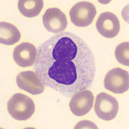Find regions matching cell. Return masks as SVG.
<instances>
[{"instance_id":"cell-1","label":"cell","mask_w":129,"mask_h":129,"mask_svg":"<svg viewBox=\"0 0 129 129\" xmlns=\"http://www.w3.org/2000/svg\"><path fill=\"white\" fill-rule=\"evenodd\" d=\"M93 53L79 37L55 35L39 46L35 70L46 86L70 96L91 87L95 73Z\"/></svg>"},{"instance_id":"cell-2","label":"cell","mask_w":129,"mask_h":129,"mask_svg":"<svg viewBox=\"0 0 129 129\" xmlns=\"http://www.w3.org/2000/svg\"><path fill=\"white\" fill-rule=\"evenodd\" d=\"M7 109L14 119L25 120L34 114L35 106L33 100L27 95L18 93L13 95L8 101Z\"/></svg>"},{"instance_id":"cell-3","label":"cell","mask_w":129,"mask_h":129,"mask_svg":"<svg viewBox=\"0 0 129 129\" xmlns=\"http://www.w3.org/2000/svg\"><path fill=\"white\" fill-rule=\"evenodd\" d=\"M95 112L98 117L109 121L116 117L119 109L118 102L114 97L102 92L97 95L95 102Z\"/></svg>"},{"instance_id":"cell-4","label":"cell","mask_w":129,"mask_h":129,"mask_svg":"<svg viewBox=\"0 0 129 129\" xmlns=\"http://www.w3.org/2000/svg\"><path fill=\"white\" fill-rule=\"evenodd\" d=\"M71 22L78 27H86L93 22L96 14L95 7L91 3L81 2L74 5L70 11Z\"/></svg>"},{"instance_id":"cell-5","label":"cell","mask_w":129,"mask_h":129,"mask_svg":"<svg viewBox=\"0 0 129 129\" xmlns=\"http://www.w3.org/2000/svg\"><path fill=\"white\" fill-rule=\"evenodd\" d=\"M105 88L114 93L122 94L129 88L128 73L121 68H114L109 71L104 79Z\"/></svg>"},{"instance_id":"cell-6","label":"cell","mask_w":129,"mask_h":129,"mask_svg":"<svg viewBox=\"0 0 129 129\" xmlns=\"http://www.w3.org/2000/svg\"><path fill=\"white\" fill-rule=\"evenodd\" d=\"M94 96L91 91L83 89L74 94L69 103L72 112L77 116H84L93 107Z\"/></svg>"},{"instance_id":"cell-7","label":"cell","mask_w":129,"mask_h":129,"mask_svg":"<svg viewBox=\"0 0 129 129\" xmlns=\"http://www.w3.org/2000/svg\"><path fill=\"white\" fill-rule=\"evenodd\" d=\"M16 82L21 89L33 95L42 93L45 90V84L37 74L32 71L20 73L17 76Z\"/></svg>"},{"instance_id":"cell-8","label":"cell","mask_w":129,"mask_h":129,"mask_svg":"<svg viewBox=\"0 0 129 129\" xmlns=\"http://www.w3.org/2000/svg\"><path fill=\"white\" fill-rule=\"evenodd\" d=\"M43 23L45 28L52 33H58L67 27V18L60 9L56 8H49L43 16Z\"/></svg>"},{"instance_id":"cell-9","label":"cell","mask_w":129,"mask_h":129,"mask_svg":"<svg viewBox=\"0 0 129 129\" xmlns=\"http://www.w3.org/2000/svg\"><path fill=\"white\" fill-rule=\"evenodd\" d=\"M96 26L98 32L107 38L115 37L120 29V23L117 17L110 12L100 14L96 21Z\"/></svg>"},{"instance_id":"cell-10","label":"cell","mask_w":129,"mask_h":129,"mask_svg":"<svg viewBox=\"0 0 129 129\" xmlns=\"http://www.w3.org/2000/svg\"><path fill=\"white\" fill-rule=\"evenodd\" d=\"M36 48L29 42H23L16 46L13 52L14 60L18 65L26 67L33 65L37 57Z\"/></svg>"},{"instance_id":"cell-11","label":"cell","mask_w":129,"mask_h":129,"mask_svg":"<svg viewBox=\"0 0 129 129\" xmlns=\"http://www.w3.org/2000/svg\"><path fill=\"white\" fill-rule=\"evenodd\" d=\"M21 37L19 30L14 25L6 22L0 23V42L5 45H12L18 42Z\"/></svg>"},{"instance_id":"cell-12","label":"cell","mask_w":129,"mask_h":129,"mask_svg":"<svg viewBox=\"0 0 129 129\" xmlns=\"http://www.w3.org/2000/svg\"><path fill=\"white\" fill-rule=\"evenodd\" d=\"M18 8L25 17L32 18L38 15L43 7L42 0H20L18 3Z\"/></svg>"},{"instance_id":"cell-13","label":"cell","mask_w":129,"mask_h":129,"mask_svg":"<svg viewBox=\"0 0 129 129\" xmlns=\"http://www.w3.org/2000/svg\"><path fill=\"white\" fill-rule=\"evenodd\" d=\"M129 42H124L117 46L115 54L116 59L120 64L129 66Z\"/></svg>"}]
</instances>
